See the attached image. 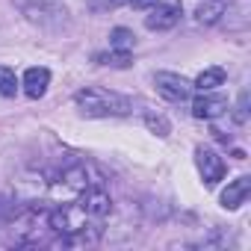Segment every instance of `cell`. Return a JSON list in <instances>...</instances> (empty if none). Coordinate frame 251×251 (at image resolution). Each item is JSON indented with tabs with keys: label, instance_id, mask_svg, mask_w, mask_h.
I'll use <instances>...</instances> for the list:
<instances>
[{
	"label": "cell",
	"instance_id": "cell-5",
	"mask_svg": "<svg viewBox=\"0 0 251 251\" xmlns=\"http://www.w3.org/2000/svg\"><path fill=\"white\" fill-rule=\"evenodd\" d=\"M180 18V3H154L151 6V15L145 18V27L148 30H172Z\"/></svg>",
	"mask_w": 251,
	"mask_h": 251
},
{
	"label": "cell",
	"instance_id": "cell-13",
	"mask_svg": "<svg viewBox=\"0 0 251 251\" xmlns=\"http://www.w3.org/2000/svg\"><path fill=\"white\" fill-rule=\"evenodd\" d=\"M98 62H106V65H115V68H127L130 65V50H112L106 56H95Z\"/></svg>",
	"mask_w": 251,
	"mask_h": 251
},
{
	"label": "cell",
	"instance_id": "cell-8",
	"mask_svg": "<svg viewBox=\"0 0 251 251\" xmlns=\"http://www.w3.org/2000/svg\"><path fill=\"white\" fill-rule=\"evenodd\" d=\"M48 83H50V71L48 68H42V65L27 68V74H24V92H27V98L39 100L48 92Z\"/></svg>",
	"mask_w": 251,
	"mask_h": 251
},
{
	"label": "cell",
	"instance_id": "cell-7",
	"mask_svg": "<svg viewBox=\"0 0 251 251\" xmlns=\"http://www.w3.org/2000/svg\"><path fill=\"white\" fill-rule=\"evenodd\" d=\"M248 195H251V177L242 175L233 183H227V189L222 192V207L225 210H236V207H242L248 201Z\"/></svg>",
	"mask_w": 251,
	"mask_h": 251
},
{
	"label": "cell",
	"instance_id": "cell-9",
	"mask_svg": "<svg viewBox=\"0 0 251 251\" xmlns=\"http://www.w3.org/2000/svg\"><path fill=\"white\" fill-rule=\"evenodd\" d=\"M225 68H219V65H213V68H207V71H201L198 77H195V83H192V89H198V92H213L216 86H222L225 83Z\"/></svg>",
	"mask_w": 251,
	"mask_h": 251
},
{
	"label": "cell",
	"instance_id": "cell-3",
	"mask_svg": "<svg viewBox=\"0 0 251 251\" xmlns=\"http://www.w3.org/2000/svg\"><path fill=\"white\" fill-rule=\"evenodd\" d=\"M154 86H157V92H160L169 103H183V100H189V95H192V83H189L186 77H180V74H172V71L154 74Z\"/></svg>",
	"mask_w": 251,
	"mask_h": 251
},
{
	"label": "cell",
	"instance_id": "cell-2",
	"mask_svg": "<svg viewBox=\"0 0 251 251\" xmlns=\"http://www.w3.org/2000/svg\"><path fill=\"white\" fill-rule=\"evenodd\" d=\"M100 180H103V177H100L92 166L74 163V166L62 169L59 175H53V180H50V198L59 201V204L77 201L89 186H95V183H100Z\"/></svg>",
	"mask_w": 251,
	"mask_h": 251
},
{
	"label": "cell",
	"instance_id": "cell-10",
	"mask_svg": "<svg viewBox=\"0 0 251 251\" xmlns=\"http://www.w3.org/2000/svg\"><path fill=\"white\" fill-rule=\"evenodd\" d=\"M222 12H225V3H222V0H210V3H201V6L195 9V15H198L201 24H216V21L222 18Z\"/></svg>",
	"mask_w": 251,
	"mask_h": 251
},
{
	"label": "cell",
	"instance_id": "cell-1",
	"mask_svg": "<svg viewBox=\"0 0 251 251\" xmlns=\"http://www.w3.org/2000/svg\"><path fill=\"white\" fill-rule=\"evenodd\" d=\"M74 103L80 106L83 115L89 118H109V115H127L133 109V103L118 95V92H109V89H100V86H89V89H80L74 95Z\"/></svg>",
	"mask_w": 251,
	"mask_h": 251
},
{
	"label": "cell",
	"instance_id": "cell-6",
	"mask_svg": "<svg viewBox=\"0 0 251 251\" xmlns=\"http://www.w3.org/2000/svg\"><path fill=\"white\" fill-rule=\"evenodd\" d=\"M227 112V98L222 95H210V92H201V98L192 100V115L195 118H204V121H213L219 115Z\"/></svg>",
	"mask_w": 251,
	"mask_h": 251
},
{
	"label": "cell",
	"instance_id": "cell-12",
	"mask_svg": "<svg viewBox=\"0 0 251 251\" xmlns=\"http://www.w3.org/2000/svg\"><path fill=\"white\" fill-rule=\"evenodd\" d=\"M15 92H18V77H15V71L6 68V65H0V95H3V98H12Z\"/></svg>",
	"mask_w": 251,
	"mask_h": 251
},
{
	"label": "cell",
	"instance_id": "cell-4",
	"mask_svg": "<svg viewBox=\"0 0 251 251\" xmlns=\"http://www.w3.org/2000/svg\"><path fill=\"white\" fill-rule=\"evenodd\" d=\"M195 163H198V172H201V177H204L207 186H216V183L225 177V160H222L216 151L198 148V151H195Z\"/></svg>",
	"mask_w": 251,
	"mask_h": 251
},
{
	"label": "cell",
	"instance_id": "cell-15",
	"mask_svg": "<svg viewBox=\"0 0 251 251\" xmlns=\"http://www.w3.org/2000/svg\"><path fill=\"white\" fill-rule=\"evenodd\" d=\"M148 124L154 130H160V136H169V124H166V118H154V115H148Z\"/></svg>",
	"mask_w": 251,
	"mask_h": 251
},
{
	"label": "cell",
	"instance_id": "cell-16",
	"mask_svg": "<svg viewBox=\"0 0 251 251\" xmlns=\"http://www.w3.org/2000/svg\"><path fill=\"white\" fill-rule=\"evenodd\" d=\"M245 109H248V95H242V98H239V106H236V121H239V124L245 121Z\"/></svg>",
	"mask_w": 251,
	"mask_h": 251
},
{
	"label": "cell",
	"instance_id": "cell-14",
	"mask_svg": "<svg viewBox=\"0 0 251 251\" xmlns=\"http://www.w3.org/2000/svg\"><path fill=\"white\" fill-rule=\"evenodd\" d=\"M12 216H15V204H12L6 195H0V225L12 222Z\"/></svg>",
	"mask_w": 251,
	"mask_h": 251
},
{
	"label": "cell",
	"instance_id": "cell-11",
	"mask_svg": "<svg viewBox=\"0 0 251 251\" xmlns=\"http://www.w3.org/2000/svg\"><path fill=\"white\" fill-rule=\"evenodd\" d=\"M133 42H136V36L127 27H115L109 33V48L112 50H133Z\"/></svg>",
	"mask_w": 251,
	"mask_h": 251
},
{
	"label": "cell",
	"instance_id": "cell-17",
	"mask_svg": "<svg viewBox=\"0 0 251 251\" xmlns=\"http://www.w3.org/2000/svg\"><path fill=\"white\" fill-rule=\"evenodd\" d=\"M154 3H160V0H130V6H133V9H151Z\"/></svg>",
	"mask_w": 251,
	"mask_h": 251
}]
</instances>
